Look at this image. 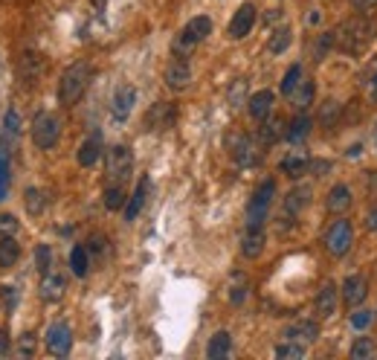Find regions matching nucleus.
<instances>
[{"label":"nucleus","instance_id":"39448f33","mask_svg":"<svg viewBox=\"0 0 377 360\" xmlns=\"http://www.w3.org/2000/svg\"><path fill=\"white\" fill-rule=\"evenodd\" d=\"M61 137V123H58V116L55 113H38L33 119V142L41 148V152H50V148H55Z\"/></svg>","mask_w":377,"mask_h":360},{"label":"nucleus","instance_id":"c85d7f7f","mask_svg":"<svg viewBox=\"0 0 377 360\" xmlns=\"http://www.w3.org/2000/svg\"><path fill=\"white\" fill-rule=\"evenodd\" d=\"M337 311V288L328 282L322 285V291L317 293V314L320 317H331Z\"/></svg>","mask_w":377,"mask_h":360},{"label":"nucleus","instance_id":"3c124183","mask_svg":"<svg viewBox=\"0 0 377 360\" xmlns=\"http://www.w3.org/2000/svg\"><path fill=\"white\" fill-rule=\"evenodd\" d=\"M6 354H9V334L0 332V357H6Z\"/></svg>","mask_w":377,"mask_h":360},{"label":"nucleus","instance_id":"0eeeda50","mask_svg":"<svg viewBox=\"0 0 377 360\" xmlns=\"http://www.w3.org/2000/svg\"><path fill=\"white\" fill-rule=\"evenodd\" d=\"M230 154H232V160H235L238 166H244V169L259 166V160H261L259 142L249 137V134H235V137L230 140Z\"/></svg>","mask_w":377,"mask_h":360},{"label":"nucleus","instance_id":"a18cd8bd","mask_svg":"<svg viewBox=\"0 0 377 360\" xmlns=\"http://www.w3.org/2000/svg\"><path fill=\"white\" fill-rule=\"evenodd\" d=\"M15 232H18V218L0 215V235H15Z\"/></svg>","mask_w":377,"mask_h":360},{"label":"nucleus","instance_id":"a878e982","mask_svg":"<svg viewBox=\"0 0 377 360\" xmlns=\"http://www.w3.org/2000/svg\"><path fill=\"white\" fill-rule=\"evenodd\" d=\"M308 203H310V186H296L285 198V213L288 215H299Z\"/></svg>","mask_w":377,"mask_h":360},{"label":"nucleus","instance_id":"cd10ccee","mask_svg":"<svg viewBox=\"0 0 377 360\" xmlns=\"http://www.w3.org/2000/svg\"><path fill=\"white\" fill-rule=\"evenodd\" d=\"M291 105H293L299 113H305V111L313 105V81H308V79L299 81V87L291 94Z\"/></svg>","mask_w":377,"mask_h":360},{"label":"nucleus","instance_id":"f03ea898","mask_svg":"<svg viewBox=\"0 0 377 360\" xmlns=\"http://www.w3.org/2000/svg\"><path fill=\"white\" fill-rule=\"evenodd\" d=\"M87 84H90V64L87 62L70 64L64 73H61V79H58V102L64 105V108H73L84 96Z\"/></svg>","mask_w":377,"mask_h":360},{"label":"nucleus","instance_id":"8fccbe9b","mask_svg":"<svg viewBox=\"0 0 377 360\" xmlns=\"http://www.w3.org/2000/svg\"><path fill=\"white\" fill-rule=\"evenodd\" d=\"M366 230L377 232V206H371V209H368V215H366Z\"/></svg>","mask_w":377,"mask_h":360},{"label":"nucleus","instance_id":"79ce46f5","mask_svg":"<svg viewBox=\"0 0 377 360\" xmlns=\"http://www.w3.org/2000/svg\"><path fill=\"white\" fill-rule=\"evenodd\" d=\"M371 322H374V314H371L368 308H360V311H354V317H351V325L357 328V332H366Z\"/></svg>","mask_w":377,"mask_h":360},{"label":"nucleus","instance_id":"412c9836","mask_svg":"<svg viewBox=\"0 0 377 360\" xmlns=\"http://www.w3.org/2000/svg\"><path fill=\"white\" fill-rule=\"evenodd\" d=\"M273 105H276V96H273V90H259V94H253L249 96V102H247V108H249V116L253 119H267L270 113H273Z\"/></svg>","mask_w":377,"mask_h":360},{"label":"nucleus","instance_id":"c9c22d12","mask_svg":"<svg viewBox=\"0 0 377 360\" xmlns=\"http://www.w3.org/2000/svg\"><path fill=\"white\" fill-rule=\"evenodd\" d=\"M26 198V209H29V215H41L44 213V206H47V195L41 189H26L23 192Z\"/></svg>","mask_w":377,"mask_h":360},{"label":"nucleus","instance_id":"de8ad7c7","mask_svg":"<svg viewBox=\"0 0 377 360\" xmlns=\"http://www.w3.org/2000/svg\"><path fill=\"white\" fill-rule=\"evenodd\" d=\"M0 299H4L6 308H12L15 305V288H0Z\"/></svg>","mask_w":377,"mask_h":360},{"label":"nucleus","instance_id":"ea45409f","mask_svg":"<svg viewBox=\"0 0 377 360\" xmlns=\"http://www.w3.org/2000/svg\"><path fill=\"white\" fill-rule=\"evenodd\" d=\"M21 134V116L18 111H6V119H4V137H9L15 142V137Z\"/></svg>","mask_w":377,"mask_h":360},{"label":"nucleus","instance_id":"bb28decb","mask_svg":"<svg viewBox=\"0 0 377 360\" xmlns=\"http://www.w3.org/2000/svg\"><path fill=\"white\" fill-rule=\"evenodd\" d=\"M259 137H261V142L264 145H273V142H278L281 137H285V123H281L278 116H267V119H261V131H259Z\"/></svg>","mask_w":377,"mask_h":360},{"label":"nucleus","instance_id":"393cba45","mask_svg":"<svg viewBox=\"0 0 377 360\" xmlns=\"http://www.w3.org/2000/svg\"><path fill=\"white\" fill-rule=\"evenodd\" d=\"M21 259V244L15 235H0V270H9Z\"/></svg>","mask_w":377,"mask_h":360},{"label":"nucleus","instance_id":"f3484780","mask_svg":"<svg viewBox=\"0 0 377 360\" xmlns=\"http://www.w3.org/2000/svg\"><path fill=\"white\" fill-rule=\"evenodd\" d=\"M9 171H12V140L0 134V201L9 195Z\"/></svg>","mask_w":377,"mask_h":360},{"label":"nucleus","instance_id":"423d86ee","mask_svg":"<svg viewBox=\"0 0 377 360\" xmlns=\"http://www.w3.org/2000/svg\"><path fill=\"white\" fill-rule=\"evenodd\" d=\"M351 244H354V227H351V221H345V218L334 221L328 227V232H325V250L331 256L342 259L345 253L351 250Z\"/></svg>","mask_w":377,"mask_h":360},{"label":"nucleus","instance_id":"6ab92c4d","mask_svg":"<svg viewBox=\"0 0 377 360\" xmlns=\"http://www.w3.org/2000/svg\"><path fill=\"white\" fill-rule=\"evenodd\" d=\"M41 73H44L41 55H35V52H23V55H21V62H18V76H21V81L35 84Z\"/></svg>","mask_w":377,"mask_h":360},{"label":"nucleus","instance_id":"a211bd4d","mask_svg":"<svg viewBox=\"0 0 377 360\" xmlns=\"http://www.w3.org/2000/svg\"><path fill=\"white\" fill-rule=\"evenodd\" d=\"M148 192H151V177H140V184H137L134 195L128 198V203H125V221H134V218L142 213Z\"/></svg>","mask_w":377,"mask_h":360},{"label":"nucleus","instance_id":"9b49d317","mask_svg":"<svg viewBox=\"0 0 377 360\" xmlns=\"http://www.w3.org/2000/svg\"><path fill=\"white\" fill-rule=\"evenodd\" d=\"M134 102H137V90H134L131 84H119L116 94H113V99H111V113H113L116 123H125V119L131 116Z\"/></svg>","mask_w":377,"mask_h":360},{"label":"nucleus","instance_id":"f704fd0d","mask_svg":"<svg viewBox=\"0 0 377 360\" xmlns=\"http://www.w3.org/2000/svg\"><path fill=\"white\" fill-rule=\"evenodd\" d=\"M125 203V186H113V184H108L105 186V206L111 209V213H116V209H122Z\"/></svg>","mask_w":377,"mask_h":360},{"label":"nucleus","instance_id":"09e8293b","mask_svg":"<svg viewBox=\"0 0 377 360\" xmlns=\"http://www.w3.org/2000/svg\"><path fill=\"white\" fill-rule=\"evenodd\" d=\"M351 6H354L357 12H368V9L377 6V0H351Z\"/></svg>","mask_w":377,"mask_h":360},{"label":"nucleus","instance_id":"c03bdc74","mask_svg":"<svg viewBox=\"0 0 377 360\" xmlns=\"http://www.w3.org/2000/svg\"><path fill=\"white\" fill-rule=\"evenodd\" d=\"M35 346H38V343H35V334H23V337L18 340V354H21V357H33V354H35Z\"/></svg>","mask_w":377,"mask_h":360},{"label":"nucleus","instance_id":"473e14b6","mask_svg":"<svg viewBox=\"0 0 377 360\" xmlns=\"http://www.w3.org/2000/svg\"><path fill=\"white\" fill-rule=\"evenodd\" d=\"M308 134H310V116H305V113H299L293 123H291V128L285 131V137H288L291 142H302Z\"/></svg>","mask_w":377,"mask_h":360},{"label":"nucleus","instance_id":"603ef678","mask_svg":"<svg viewBox=\"0 0 377 360\" xmlns=\"http://www.w3.org/2000/svg\"><path fill=\"white\" fill-rule=\"evenodd\" d=\"M320 21H322L320 12H310V15H308V23H320Z\"/></svg>","mask_w":377,"mask_h":360},{"label":"nucleus","instance_id":"4c0bfd02","mask_svg":"<svg viewBox=\"0 0 377 360\" xmlns=\"http://www.w3.org/2000/svg\"><path fill=\"white\" fill-rule=\"evenodd\" d=\"M374 351H377V346L368 337H357L351 346V360H368V357H374Z\"/></svg>","mask_w":377,"mask_h":360},{"label":"nucleus","instance_id":"7c9ffc66","mask_svg":"<svg viewBox=\"0 0 377 360\" xmlns=\"http://www.w3.org/2000/svg\"><path fill=\"white\" fill-rule=\"evenodd\" d=\"M70 267H73V274H76L79 279L87 276V270H90V253H87L84 244H76V247L70 250Z\"/></svg>","mask_w":377,"mask_h":360},{"label":"nucleus","instance_id":"37998d69","mask_svg":"<svg viewBox=\"0 0 377 360\" xmlns=\"http://www.w3.org/2000/svg\"><path fill=\"white\" fill-rule=\"evenodd\" d=\"M337 113H339V105H337V102H325V105H322V113H320V123H322L325 128H331V125L337 123Z\"/></svg>","mask_w":377,"mask_h":360},{"label":"nucleus","instance_id":"5701e85b","mask_svg":"<svg viewBox=\"0 0 377 360\" xmlns=\"http://www.w3.org/2000/svg\"><path fill=\"white\" fill-rule=\"evenodd\" d=\"M325 206H328V213H334V215L349 213V206H351V189H349V186H342V184H337V186L328 192Z\"/></svg>","mask_w":377,"mask_h":360},{"label":"nucleus","instance_id":"a19ab883","mask_svg":"<svg viewBox=\"0 0 377 360\" xmlns=\"http://www.w3.org/2000/svg\"><path fill=\"white\" fill-rule=\"evenodd\" d=\"M35 264H38V274H47V270H52V253L47 244H38L35 250Z\"/></svg>","mask_w":377,"mask_h":360},{"label":"nucleus","instance_id":"f8f14e48","mask_svg":"<svg viewBox=\"0 0 377 360\" xmlns=\"http://www.w3.org/2000/svg\"><path fill=\"white\" fill-rule=\"evenodd\" d=\"M38 291H41L44 303H58L67 291V279L61 274H55V270H47V274H41V288Z\"/></svg>","mask_w":377,"mask_h":360},{"label":"nucleus","instance_id":"e433bc0d","mask_svg":"<svg viewBox=\"0 0 377 360\" xmlns=\"http://www.w3.org/2000/svg\"><path fill=\"white\" fill-rule=\"evenodd\" d=\"M305 79V73H302V64H293L288 73H285V79H281V94L285 96H291L293 90L299 87V81Z\"/></svg>","mask_w":377,"mask_h":360},{"label":"nucleus","instance_id":"dca6fc26","mask_svg":"<svg viewBox=\"0 0 377 360\" xmlns=\"http://www.w3.org/2000/svg\"><path fill=\"white\" fill-rule=\"evenodd\" d=\"M366 296H368V282L363 276H349L342 282V303L345 305L357 308V305L366 303Z\"/></svg>","mask_w":377,"mask_h":360},{"label":"nucleus","instance_id":"1a4fd4ad","mask_svg":"<svg viewBox=\"0 0 377 360\" xmlns=\"http://www.w3.org/2000/svg\"><path fill=\"white\" fill-rule=\"evenodd\" d=\"M174 119H177V108L171 102H154L145 113V128L148 131H166L174 125Z\"/></svg>","mask_w":377,"mask_h":360},{"label":"nucleus","instance_id":"5fc2aeb1","mask_svg":"<svg viewBox=\"0 0 377 360\" xmlns=\"http://www.w3.org/2000/svg\"><path fill=\"white\" fill-rule=\"evenodd\" d=\"M374 90H377V73H374Z\"/></svg>","mask_w":377,"mask_h":360},{"label":"nucleus","instance_id":"58836bf2","mask_svg":"<svg viewBox=\"0 0 377 360\" xmlns=\"http://www.w3.org/2000/svg\"><path fill=\"white\" fill-rule=\"evenodd\" d=\"M244 299H247V279L241 274H235L232 276V288H230V303L232 305H241Z\"/></svg>","mask_w":377,"mask_h":360},{"label":"nucleus","instance_id":"864d4df0","mask_svg":"<svg viewBox=\"0 0 377 360\" xmlns=\"http://www.w3.org/2000/svg\"><path fill=\"white\" fill-rule=\"evenodd\" d=\"M105 4H108V0H93V6H96V9H105Z\"/></svg>","mask_w":377,"mask_h":360},{"label":"nucleus","instance_id":"7ed1b4c3","mask_svg":"<svg viewBox=\"0 0 377 360\" xmlns=\"http://www.w3.org/2000/svg\"><path fill=\"white\" fill-rule=\"evenodd\" d=\"M105 171H108V184H113V186H125V184H128L131 171H134V154H131V148L113 145L111 152H108Z\"/></svg>","mask_w":377,"mask_h":360},{"label":"nucleus","instance_id":"b1692460","mask_svg":"<svg viewBox=\"0 0 377 360\" xmlns=\"http://www.w3.org/2000/svg\"><path fill=\"white\" fill-rule=\"evenodd\" d=\"M230 351H232V337H230V332L212 334V340H209V346H206V357H209V360H224Z\"/></svg>","mask_w":377,"mask_h":360},{"label":"nucleus","instance_id":"20e7f679","mask_svg":"<svg viewBox=\"0 0 377 360\" xmlns=\"http://www.w3.org/2000/svg\"><path fill=\"white\" fill-rule=\"evenodd\" d=\"M273 195H276V184H273V180H264V184L253 192L249 203H247V227H264Z\"/></svg>","mask_w":377,"mask_h":360},{"label":"nucleus","instance_id":"4be33fe9","mask_svg":"<svg viewBox=\"0 0 377 360\" xmlns=\"http://www.w3.org/2000/svg\"><path fill=\"white\" fill-rule=\"evenodd\" d=\"M102 157V137L99 134H90L81 145H79V154H76V160H79V166H84V169H90L93 163H96Z\"/></svg>","mask_w":377,"mask_h":360},{"label":"nucleus","instance_id":"72a5a7b5","mask_svg":"<svg viewBox=\"0 0 377 360\" xmlns=\"http://www.w3.org/2000/svg\"><path fill=\"white\" fill-rule=\"evenodd\" d=\"M276 357L278 360H299V357H305V346L296 340H285V343L276 346Z\"/></svg>","mask_w":377,"mask_h":360},{"label":"nucleus","instance_id":"6e6552de","mask_svg":"<svg viewBox=\"0 0 377 360\" xmlns=\"http://www.w3.org/2000/svg\"><path fill=\"white\" fill-rule=\"evenodd\" d=\"M73 349V332L67 322H52L47 328V351L55 357H67Z\"/></svg>","mask_w":377,"mask_h":360},{"label":"nucleus","instance_id":"2f4dec72","mask_svg":"<svg viewBox=\"0 0 377 360\" xmlns=\"http://www.w3.org/2000/svg\"><path fill=\"white\" fill-rule=\"evenodd\" d=\"M291 41H293V33H291V26H278L276 33H273V38L267 41V50H270L273 55H278V52H285V50L291 47Z\"/></svg>","mask_w":377,"mask_h":360},{"label":"nucleus","instance_id":"f257e3e1","mask_svg":"<svg viewBox=\"0 0 377 360\" xmlns=\"http://www.w3.org/2000/svg\"><path fill=\"white\" fill-rule=\"evenodd\" d=\"M371 38H374V26L366 18H351V21H345L339 29H334V44L349 55L366 52Z\"/></svg>","mask_w":377,"mask_h":360},{"label":"nucleus","instance_id":"4468645a","mask_svg":"<svg viewBox=\"0 0 377 360\" xmlns=\"http://www.w3.org/2000/svg\"><path fill=\"white\" fill-rule=\"evenodd\" d=\"M264 227H247L244 230V238H241V256L244 259H259L264 253Z\"/></svg>","mask_w":377,"mask_h":360},{"label":"nucleus","instance_id":"49530a36","mask_svg":"<svg viewBox=\"0 0 377 360\" xmlns=\"http://www.w3.org/2000/svg\"><path fill=\"white\" fill-rule=\"evenodd\" d=\"M331 47H334V33H325V35H322V41L317 44V62H322V58L328 55V50H331Z\"/></svg>","mask_w":377,"mask_h":360},{"label":"nucleus","instance_id":"c756f323","mask_svg":"<svg viewBox=\"0 0 377 360\" xmlns=\"http://www.w3.org/2000/svg\"><path fill=\"white\" fill-rule=\"evenodd\" d=\"M308 166H310V160L302 152H293V154H288L285 160H281V171H285L288 177H302L308 171Z\"/></svg>","mask_w":377,"mask_h":360},{"label":"nucleus","instance_id":"ddd939ff","mask_svg":"<svg viewBox=\"0 0 377 360\" xmlns=\"http://www.w3.org/2000/svg\"><path fill=\"white\" fill-rule=\"evenodd\" d=\"M166 84L171 90H186L192 84V67H188V58H174L166 67Z\"/></svg>","mask_w":377,"mask_h":360},{"label":"nucleus","instance_id":"9d476101","mask_svg":"<svg viewBox=\"0 0 377 360\" xmlns=\"http://www.w3.org/2000/svg\"><path fill=\"white\" fill-rule=\"evenodd\" d=\"M253 26H256V6H253V4H241L238 12H235L232 21H230V38H232V41L247 38L249 33H253Z\"/></svg>","mask_w":377,"mask_h":360},{"label":"nucleus","instance_id":"aec40b11","mask_svg":"<svg viewBox=\"0 0 377 360\" xmlns=\"http://www.w3.org/2000/svg\"><path fill=\"white\" fill-rule=\"evenodd\" d=\"M186 41H192V44H201V41H206L209 35H212V18H206V15H198V18H192L186 26H183V33H180Z\"/></svg>","mask_w":377,"mask_h":360},{"label":"nucleus","instance_id":"2eb2a0df","mask_svg":"<svg viewBox=\"0 0 377 360\" xmlns=\"http://www.w3.org/2000/svg\"><path fill=\"white\" fill-rule=\"evenodd\" d=\"M317 337H320V325L313 322V320H296V322H291V325L285 328V340H296V343H302V346L313 343Z\"/></svg>","mask_w":377,"mask_h":360}]
</instances>
